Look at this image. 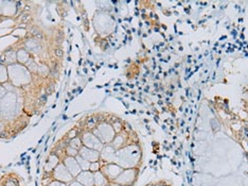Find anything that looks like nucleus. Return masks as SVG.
<instances>
[{
    "label": "nucleus",
    "mask_w": 248,
    "mask_h": 186,
    "mask_svg": "<svg viewBox=\"0 0 248 186\" xmlns=\"http://www.w3.org/2000/svg\"><path fill=\"white\" fill-rule=\"evenodd\" d=\"M37 72L38 74H41V75H43V76H46V75H48V72H49V67H47L46 65H41V66H38V70H37Z\"/></svg>",
    "instance_id": "5701e85b"
},
{
    "label": "nucleus",
    "mask_w": 248,
    "mask_h": 186,
    "mask_svg": "<svg viewBox=\"0 0 248 186\" xmlns=\"http://www.w3.org/2000/svg\"><path fill=\"white\" fill-rule=\"evenodd\" d=\"M139 177V169L133 168V169H123V171L120 173L115 182L116 184H119L121 186H134V184L137 182V179Z\"/></svg>",
    "instance_id": "423d86ee"
},
{
    "label": "nucleus",
    "mask_w": 248,
    "mask_h": 186,
    "mask_svg": "<svg viewBox=\"0 0 248 186\" xmlns=\"http://www.w3.org/2000/svg\"><path fill=\"white\" fill-rule=\"evenodd\" d=\"M67 186H84V185H82L81 183H78V181H76V180H73V181H72L71 183L67 184Z\"/></svg>",
    "instance_id": "a878e982"
},
{
    "label": "nucleus",
    "mask_w": 248,
    "mask_h": 186,
    "mask_svg": "<svg viewBox=\"0 0 248 186\" xmlns=\"http://www.w3.org/2000/svg\"><path fill=\"white\" fill-rule=\"evenodd\" d=\"M100 171L104 174L109 182H115V180L123 171V168L116 164V163H110V164H103L102 163Z\"/></svg>",
    "instance_id": "6e6552de"
},
{
    "label": "nucleus",
    "mask_w": 248,
    "mask_h": 186,
    "mask_svg": "<svg viewBox=\"0 0 248 186\" xmlns=\"http://www.w3.org/2000/svg\"><path fill=\"white\" fill-rule=\"evenodd\" d=\"M44 186H67V184L59 182V181H55V180H51V181L48 182L47 184H45Z\"/></svg>",
    "instance_id": "393cba45"
},
{
    "label": "nucleus",
    "mask_w": 248,
    "mask_h": 186,
    "mask_svg": "<svg viewBox=\"0 0 248 186\" xmlns=\"http://www.w3.org/2000/svg\"><path fill=\"white\" fill-rule=\"evenodd\" d=\"M69 146L72 148L77 149L78 151L80 150L82 147H83V144H82V139L80 136H77V137H73L70 139L69 142Z\"/></svg>",
    "instance_id": "f3484780"
},
{
    "label": "nucleus",
    "mask_w": 248,
    "mask_h": 186,
    "mask_svg": "<svg viewBox=\"0 0 248 186\" xmlns=\"http://www.w3.org/2000/svg\"><path fill=\"white\" fill-rule=\"evenodd\" d=\"M80 137L82 139V144L84 147L89 148V149L97 150V151L101 152V150H102L105 146L92 131H86V132L82 133Z\"/></svg>",
    "instance_id": "0eeeda50"
},
{
    "label": "nucleus",
    "mask_w": 248,
    "mask_h": 186,
    "mask_svg": "<svg viewBox=\"0 0 248 186\" xmlns=\"http://www.w3.org/2000/svg\"><path fill=\"white\" fill-rule=\"evenodd\" d=\"M94 186H108L109 181L101 171L94 172Z\"/></svg>",
    "instance_id": "dca6fc26"
},
{
    "label": "nucleus",
    "mask_w": 248,
    "mask_h": 186,
    "mask_svg": "<svg viewBox=\"0 0 248 186\" xmlns=\"http://www.w3.org/2000/svg\"><path fill=\"white\" fill-rule=\"evenodd\" d=\"M30 60V52L28 50L19 49L18 51H16V61L18 62V64L26 66Z\"/></svg>",
    "instance_id": "2eb2a0df"
},
{
    "label": "nucleus",
    "mask_w": 248,
    "mask_h": 186,
    "mask_svg": "<svg viewBox=\"0 0 248 186\" xmlns=\"http://www.w3.org/2000/svg\"><path fill=\"white\" fill-rule=\"evenodd\" d=\"M45 176H48L50 180H55V181H59L65 184H69L75 180V178L71 176V173L67 170V168L63 164V162L60 163V164L56 166V168L53 169V171L50 173H45Z\"/></svg>",
    "instance_id": "39448f33"
},
{
    "label": "nucleus",
    "mask_w": 248,
    "mask_h": 186,
    "mask_svg": "<svg viewBox=\"0 0 248 186\" xmlns=\"http://www.w3.org/2000/svg\"><path fill=\"white\" fill-rule=\"evenodd\" d=\"M62 161L63 160L61 159L59 154H56L55 152H52L47 159L46 164H45V167H44L45 173H50L51 171H53V169H55L56 166H58L60 163H62Z\"/></svg>",
    "instance_id": "ddd939ff"
},
{
    "label": "nucleus",
    "mask_w": 248,
    "mask_h": 186,
    "mask_svg": "<svg viewBox=\"0 0 248 186\" xmlns=\"http://www.w3.org/2000/svg\"><path fill=\"white\" fill-rule=\"evenodd\" d=\"M92 132L102 142L103 145H109L116 136V132L112 128V125L106 121L98 123V126Z\"/></svg>",
    "instance_id": "20e7f679"
},
{
    "label": "nucleus",
    "mask_w": 248,
    "mask_h": 186,
    "mask_svg": "<svg viewBox=\"0 0 248 186\" xmlns=\"http://www.w3.org/2000/svg\"><path fill=\"white\" fill-rule=\"evenodd\" d=\"M63 164L65 165V167L67 168V170H68L71 176L73 178H77L78 174H80V172L82 171V169L80 167V165H78V163L77 161L76 157H71V156H64L63 157Z\"/></svg>",
    "instance_id": "1a4fd4ad"
},
{
    "label": "nucleus",
    "mask_w": 248,
    "mask_h": 186,
    "mask_svg": "<svg viewBox=\"0 0 248 186\" xmlns=\"http://www.w3.org/2000/svg\"><path fill=\"white\" fill-rule=\"evenodd\" d=\"M111 125H112V128H114V130H115L116 134L122 132V129H123V128H122V125H121L120 121H116V122H114V123H111Z\"/></svg>",
    "instance_id": "b1692460"
},
{
    "label": "nucleus",
    "mask_w": 248,
    "mask_h": 186,
    "mask_svg": "<svg viewBox=\"0 0 248 186\" xmlns=\"http://www.w3.org/2000/svg\"><path fill=\"white\" fill-rule=\"evenodd\" d=\"M9 79L12 81L14 86H24L31 82V72L25 65L21 64H11L8 66Z\"/></svg>",
    "instance_id": "f03ea898"
},
{
    "label": "nucleus",
    "mask_w": 248,
    "mask_h": 186,
    "mask_svg": "<svg viewBox=\"0 0 248 186\" xmlns=\"http://www.w3.org/2000/svg\"><path fill=\"white\" fill-rule=\"evenodd\" d=\"M142 151L137 144L127 145L116 151V164L123 169L138 168L141 165Z\"/></svg>",
    "instance_id": "f257e3e1"
},
{
    "label": "nucleus",
    "mask_w": 248,
    "mask_h": 186,
    "mask_svg": "<svg viewBox=\"0 0 248 186\" xmlns=\"http://www.w3.org/2000/svg\"><path fill=\"white\" fill-rule=\"evenodd\" d=\"M127 139H128V134L126 132H120V133L116 134L114 140H112L109 145L117 151L123 147H125V146H127V145H131V144H128Z\"/></svg>",
    "instance_id": "f8f14e48"
},
{
    "label": "nucleus",
    "mask_w": 248,
    "mask_h": 186,
    "mask_svg": "<svg viewBox=\"0 0 248 186\" xmlns=\"http://www.w3.org/2000/svg\"><path fill=\"white\" fill-rule=\"evenodd\" d=\"M101 166H102V162H101V161L92 163V164H90V167H89V170L93 172V173L97 172V171H100Z\"/></svg>",
    "instance_id": "4be33fe9"
},
{
    "label": "nucleus",
    "mask_w": 248,
    "mask_h": 186,
    "mask_svg": "<svg viewBox=\"0 0 248 186\" xmlns=\"http://www.w3.org/2000/svg\"><path fill=\"white\" fill-rule=\"evenodd\" d=\"M94 29L100 35L106 36L110 34L115 28V20L110 15L104 12H99L94 15L93 18Z\"/></svg>",
    "instance_id": "7ed1b4c3"
},
{
    "label": "nucleus",
    "mask_w": 248,
    "mask_h": 186,
    "mask_svg": "<svg viewBox=\"0 0 248 186\" xmlns=\"http://www.w3.org/2000/svg\"><path fill=\"white\" fill-rule=\"evenodd\" d=\"M155 186H168L166 184H158V185H155Z\"/></svg>",
    "instance_id": "bb28decb"
},
{
    "label": "nucleus",
    "mask_w": 248,
    "mask_h": 186,
    "mask_svg": "<svg viewBox=\"0 0 248 186\" xmlns=\"http://www.w3.org/2000/svg\"><path fill=\"white\" fill-rule=\"evenodd\" d=\"M116 160V150L110 145H105L103 149L100 152V161L103 164H110L115 163Z\"/></svg>",
    "instance_id": "9d476101"
},
{
    "label": "nucleus",
    "mask_w": 248,
    "mask_h": 186,
    "mask_svg": "<svg viewBox=\"0 0 248 186\" xmlns=\"http://www.w3.org/2000/svg\"><path fill=\"white\" fill-rule=\"evenodd\" d=\"M39 47H41V45H39L38 42L36 41H30L27 43V48L26 50H28V51H38Z\"/></svg>",
    "instance_id": "aec40b11"
},
{
    "label": "nucleus",
    "mask_w": 248,
    "mask_h": 186,
    "mask_svg": "<svg viewBox=\"0 0 248 186\" xmlns=\"http://www.w3.org/2000/svg\"><path fill=\"white\" fill-rule=\"evenodd\" d=\"M9 80L8 67L0 64V83H4Z\"/></svg>",
    "instance_id": "a211bd4d"
},
{
    "label": "nucleus",
    "mask_w": 248,
    "mask_h": 186,
    "mask_svg": "<svg viewBox=\"0 0 248 186\" xmlns=\"http://www.w3.org/2000/svg\"><path fill=\"white\" fill-rule=\"evenodd\" d=\"M75 180L84 186H94V174L90 170L81 171Z\"/></svg>",
    "instance_id": "4468645a"
},
{
    "label": "nucleus",
    "mask_w": 248,
    "mask_h": 186,
    "mask_svg": "<svg viewBox=\"0 0 248 186\" xmlns=\"http://www.w3.org/2000/svg\"><path fill=\"white\" fill-rule=\"evenodd\" d=\"M1 186H20L17 182V179L15 178H5L2 182Z\"/></svg>",
    "instance_id": "412c9836"
},
{
    "label": "nucleus",
    "mask_w": 248,
    "mask_h": 186,
    "mask_svg": "<svg viewBox=\"0 0 248 186\" xmlns=\"http://www.w3.org/2000/svg\"><path fill=\"white\" fill-rule=\"evenodd\" d=\"M78 155L83 157L84 160L89 162L90 164H92V163L100 161V152L99 151L86 148V147H84V146L80 150H78Z\"/></svg>",
    "instance_id": "9b49d317"
},
{
    "label": "nucleus",
    "mask_w": 248,
    "mask_h": 186,
    "mask_svg": "<svg viewBox=\"0 0 248 186\" xmlns=\"http://www.w3.org/2000/svg\"><path fill=\"white\" fill-rule=\"evenodd\" d=\"M76 159H77V161L78 163V165H80L82 171L89 170V167H90V163L89 162H87L86 160H84L83 157H81L80 155H78Z\"/></svg>",
    "instance_id": "6ab92c4d"
}]
</instances>
